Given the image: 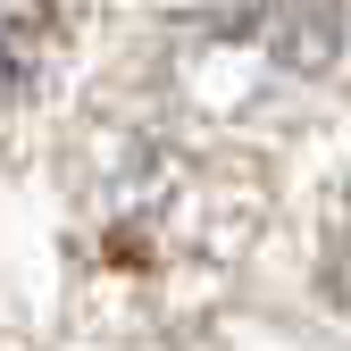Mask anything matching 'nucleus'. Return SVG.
<instances>
[{"label": "nucleus", "mask_w": 351, "mask_h": 351, "mask_svg": "<svg viewBox=\"0 0 351 351\" xmlns=\"http://www.w3.org/2000/svg\"><path fill=\"white\" fill-rule=\"evenodd\" d=\"M193 17L301 75H318L343 51V0H193Z\"/></svg>", "instance_id": "nucleus-1"}, {"label": "nucleus", "mask_w": 351, "mask_h": 351, "mask_svg": "<svg viewBox=\"0 0 351 351\" xmlns=\"http://www.w3.org/2000/svg\"><path fill=\"white\" fill-rule=\"evenodd\" d=\"M59 51V0H0V109L25 101Z\"/></svg>", "instance_id": "nucleus-2"}]
</instances>
